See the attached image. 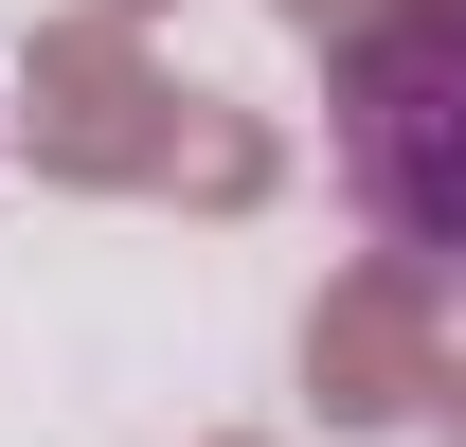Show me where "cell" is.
<instances>
[{"mask_svg": "<svg viewBox=\"0 0 466 447\" xmlns=\"http://www.w3.org/2000/svg\"><path fill=\"white\" fill-rule=\"evenodd\" d=\"M341 197L395 251L466 269V0H377L341 55Z\"/></svg>", "mask_w": 466, "mask_h": 447, "instance_id": "1", "label": "cell"}]
</instances>
